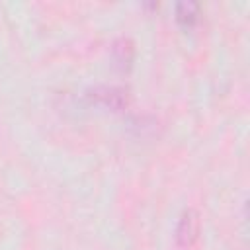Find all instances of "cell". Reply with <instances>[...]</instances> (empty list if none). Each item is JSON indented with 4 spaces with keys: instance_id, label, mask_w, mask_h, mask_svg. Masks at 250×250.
<instances>
[{
    "instance_id": "obj_1",
    "label": "cell",
    "mask_w": 250,
    "mask_h": 250,
    "mask_svg": "<svg viewBox=\"0 0 250 250\" xmlns=\"http://www.w3.org/2000/svg\"><path fill=\"white\" fill-rule=\"evenodd\" d=\"M92 100L111 107V109H123L127 105V92L117 86H102L92 92Z\"/></svg>"
},
{
    "instance_id": "obj_2",
    "label": "cell",
    "mask_w": 250,
    "mask_h": 250,
    "mask_svg": "<svg viewBox=\"0 0 250 250\" xmlns=\"http://www.w3.org/2000/svg\"><path fill=\"white\" fill-rule=\"evenodd\" d=\"M197 230H199L197 215L193 211H186L178 223V229H176V236H178L180 244H191L197 236Z\"/></svg>"
},
{
    "instance_id": "obj_3",
    "label": "cell",
    "mask_w": 250,
    "mask_h": 250,
    "mask_svg": "<svg viewBox=\"0 0 250 250\" xmlns=\"http://www.w3.org/2000/svg\"><path fill=\"white\" fill-rule=\"evenodd\" d=\"M176 16H178V20L182 21V23H193L195 20H197V16H199V6L195 4V2H180L178 6H176Z\"/></svg>"
},
{
    "instance_id": "obj_4",
    "label": "cell",
    "mask_w": 250,
    "mask_h": 250,
    "mask_svg": "<svg viewBox=\"0 0 250 250\" xmlns=\"http://www.w3.org/2000/svg\"><path fill=\"white\" fill-rule=\"evenodd\" d=\"M113 53H115L117 62L125 64V62H129L131 57H133V47H131V43H129L127 39H119V41L115 43V47H113Z\"/></svg>"
}]
</instances>
